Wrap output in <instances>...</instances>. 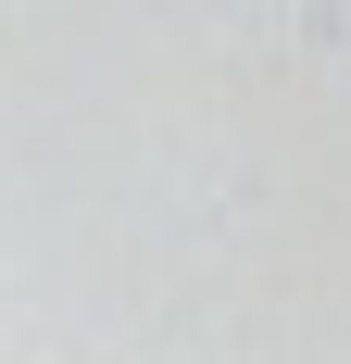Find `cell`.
Wrapping results in <instances>:
<instances>
[{
	"label": "cell",
	"instance_id": "obj_1",
	"mask_svg": "<svg viewBox=\"0 0 351 364\" xmlns=\"http://www.w3.org/2000/svg\"><path fill=\"white\" fill-rule=\"evenodd\" d=\"M301 50H351V0H301Z\"/></svg>",
	"mask_w": 351,
	"mask_h": 364
}]
</instances>
